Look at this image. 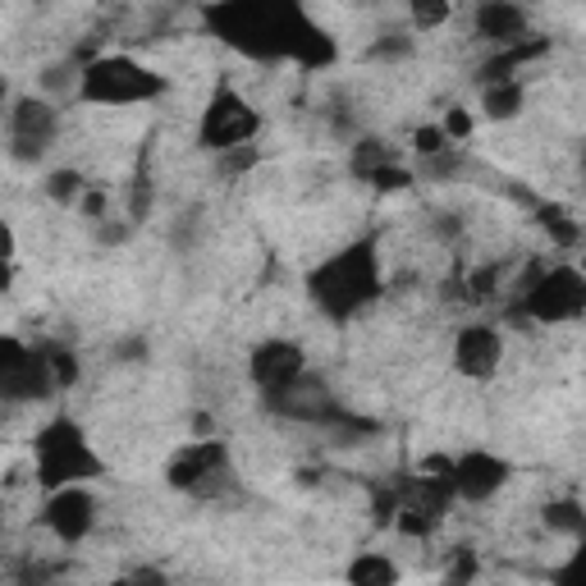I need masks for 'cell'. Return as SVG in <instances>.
<instances>
[{
  "label": "cell",
  "instance_id": "1",
  "mask_svg": "<svg viewBox=\"0 0 586 586\" xmlns=\"http://www.w3.org/2000/svg\"><path fill=\"white\" fill-rule=\"evenodd\" d=\"M308 294H312V302L325 317H335V321L358 317L367 302L380 294V266H376L371 243H353V248L340 252V257L321 262L308 275Z\"/></svg>",
  "mask_w": 586,
  "mask_h": 586
},
{
  "label": "cell",
  "instance_id": "2",
  "mask_svg": "<svg viewBox=\"0 0 586 586\" xmlns=\"http://www.w3.org/2000/svg\"><path fill=\"white\" fill-rule=\"evenodd\" d=\"M165 92V79L157 69L138 65L134 56H96L79 73V96L92 106H142Z\"/></svg>",
  "mask_w": 586,
  "mask_h": 586
},
{
  "label": "cell",
  "instance_id": "3",
  "mask_svg": "<svg viewBox=\"0 0 586 586\" xmlns=\"http://www.w3.org/2000/svg\"><path fill=\"white\" fill-rule=\"evenodd\" d=\"M101 476V458L92 453L88 436L73 422H50L42 436H37V481L50 491H65V486H83V481Z\"/></svg>",
  "mask_w": 586,
  "mask_h": 586
},
{
  "label": "cell",
  "instance_id": "4",
  "mask_svg": "<svg viewBox=\"0 0 586 586\" xmlns=\"http://www.w3.org/2000/svg\"><path fill=\"white\" fill-rule=\"evenodd\" d=\"M522 312L537 325H564L586 312V271L582 266H550L527 285Z\"/></svg>",
  "mask_w": 586,
  "mask_h": 586
},
{
  "label": "cell",
  "instance_id": "5",
  "mask_svg": "<svg viewBox=\"0 0 586 586\" xmlns=\"http://www.w3.org/2000/svg\"><path fill=\"white\" fill-rule=\"evenodd\" d=\"M170 486L197 495V499H216L220 491L234 486V468H229V449L220 440H193L170 458Z\"/></svg>",
  "mask_w": 586,
  "mask_h": 586
},
{
  "label": "cell",
  "instance_id": "6",
  "mask_svg": "<svg viewBox=\"0 0 586 586\" xmlns=\"http://www.w3.org/2000/svg\"><path fill=\"white\" fill-rule=\"evenodd\" d=\"M262 129V115L248 106V101L234 92V88H220L211 101H207V111H202V124H197V142L207 147V151H239L248 147L252 138H257Z\"/></svg>",
  "mask_w": 586,
  "mask_h": 586
},
{
  "label": "cell",
  "instance_id": "7",
  "mask_svg": "<svg viewBox=\"0 0 586 586\" xmlns=\"http://www.w3.org/2000/svg\"><path fill=\"white\" fill-rule=\"evenodd\" d=\"M56 390H60V376H56L50 353H33L19 340L0 344V394H5L10 403H37V399L56 394Z\"/></svg>",
  "mask_w": 586,
  "mask_h": 586
},
{
  "label": "cell",
  "instance_id": "8",
  "mask_svg": "<svg viewBox=\"0 0 586 586\" xmlns=\"http://www.w3.org/2000/svg\"><path fill=\"white\" fill-rule=\"evenodd\" d=\"M5 134H10L14 161H42L50 151V142H56V134H60V115L42 96H19L10 106Z\"/></svg>",
  "mask_w": 586,
  "mask_h": 586
},
{
  "label": "cell",
  "instance_id": "9",
  "mask_svg": "<svg viewBox=\"0 0 586 586\" xmlns=\"http://www.w3.org/2000/svg\"><path fill=\"white\" fill-rule=\"evenodd\" d=\"M449 495H453V481H440V476H413L407 481L399 504H394L403 537H430L445 518Z\"/></svg>",
  "mask_w": 586,
  "mask_h": 586
},
{
  "label": "cell",
  "instance_id": "10",
  "mask_svg": "<svg viewBox=\"0 0 586 586\" xmlns=\"http://www.w3.org/2000/svg\"><path fill=\"white\" fill-rule=\"evenodd\" d=\"M248 371L266 399H279V394H289L298 380H308V358H302V348L294 340H266L252 348Z\"/></svg>",
  "mask_w": 586,
  "mask_h": 586
},
{
  "label": "cell",
  "instance_id": "11",
  "mask_svg": "<svg viewBox=\"0 0 586 586\" xmlns=\"http://www.w3.org/2000/svg\"><path fill=\"white\" fill-rule=\"evenodd\" d=\"M42 522L56 541L65 545H79L88 541V531L96 527V499L83 486H65V491H50L46 508H42Z\"/></svg>",
  "mask_w": 586,
  "mask_h": 586
},
{
  "label": "cell",
  "instance_id": "12",
  "mask_svg": "<svg viewBox=\"0 0 586 586\" xmlns=\"http://www.w3.org/2000/svg\"><path fill=\"white\" fill-rule=\"evenodd\" d=\"M508 463L491 449H468L463 458H453V495L468 504H486L491 495L504 491Z\"/></svg>",
  "mask_w": 586,
  "mask_h": 586
},
{
  "label": "cell",
  "instance_id": "13",
  "mask_svg": "<svg viewBox=\"0 0 586 586\" xmlns=\"http://www.w3.org/2000/svg\"><path fill=\"white\" fill-rule=\"evenodd\" d=\"M504 363V340L495 325H463L453 340V367L468 380H491Z\"/></svg>",
  "mask_w": 586,
  "mask_h": 586
},
{
  "label": "cell",
  "instance_id": "14",
  "mask_svg": "<svg viewBox=\"0 0 586 586\" xmlns=\"http://www.w3.org/2000/svg\"><path fill=\"white\" fill-rule=\"evenodd\" d=\"M476 33L495 42V46H518L527 37V10L504 5V0H491V5H476Z\"/></svg>",
  "mask_w": 586,
  "mask_h": 586
},
{
  "label": "cell",
  "instance_id": "15",
  "mask_svg": "<svg viewBox=\"0 0 586 586\" xmlns=\"http://www.w3.org/2000/svg\"><path fill=\"white\" fill-rule=\"evenodd\" d=\"M348 586H399V564L386 554H358L348 564Z\"/></svg>",
  "mask_w": 586,
  "mask_h": 586
},
{
  "label": "cell",
  "instance_id": "16",
  "mask_svg": "<svg viewBox=\"0 0 586 586\" xmlns=\"http://www.w3.org/2000/svg\"><path fill=\"white\" fill-rule=\"evenodd\" d=\"M481 111H486V119H514L522 111V88L514 79L486 83V92H481Z\"/></svg>",
  "mask_w": 586,
  "mask_h": 586
},
{
  "label": "cell",
  "instance_id": "17",
  "mask_svg": "<svg viewBox=\"0 0 586 586\" xmlns=\"http://www.w3.org/2000/svg\"><path fill=\"white\" fill-rule=\"evenodd\" d=\"M545 527L559 531V537H586V508L573 499H554L545 504Z\"/></svg>",
  "mask_w": 586,
  "mask_h": 586
},
{
  "label": "cell",
  "instance_id": "18",
  "mask_svg": "<svg viewBox=\"0 0 586 586\" xmlns=\"http://www.w3.org/2000/svg\"><path fill=\"white\" fill-rule=\"evenodd\" d=\"M390 165H394V151L386 142H358V151H353V174H363V180H376Z\"/></svg>",
  "mask_w": 586,
  "mask_h": 586
},
{
  "label": "cell",
  "instance_id": "19",
  "mask_svg": "<svg viewBox=\"0 0 586 586\" xmlns=\"http://www.w3.org/2000/svg\"><path fill=\"white\" fill-rule=\"evenodd\" d=\"M46 193L56 197L60 207H73V202L83 197V174H79V170H56V174L46 180Z\"/></svg>",
  "mask_w": 586,
  "mask_h": 586
},
{
  "label": "cell",
  "instance_id": "20",
  "mask_svg": "<svg viewBox=\"0 0 586 586\" xmlns=\"http://www.w3.org/2000/svg\"><path fill=\"white\" fill-rule=\"evenodd\" d=\"M417 157H426V161H436V157H445V151H453V142H449V134L440 129V124H426V129H417Z\"/></svg>",
  "mask_w": 586,
  "mask_h": 586
},
{
  "label": "cell",
  "instance_id": "21",
  "mask_svg": "<svg viewBox=\"0 0 586 586\" xmlns=\"http://www.w3.org/2000/svg\"><path fill=\"white\" fill-rule=\"evenodd\" d=\"M554 586H586V545L573 550V559L554 573Z\"/></svg>",
  "mask_w": 586,
  "mask_h": 586
},
{
  "label": "cell",
  "instance_id": "22",
  "mask_svg": "<svg viewBox=\"0 0 586 586\" xmlns=\"http://www.w3.org/2000/svg\"><path fill=\"white\" fill-rule=\"evenodd\" d=\"M440 129L449 134V142H463V138H468V134L476 129V119H472V115H468L463 106H453V111L445 115V124H440Z\"/></svg>",
  "mask_w": 586,
  "mask_h": 586
},
{
  "label": "cell",
  "instance_id": "23",
  "mask_svg": "<svg viewBox=\"0 0 586 586\" xmlns=\"http://www.w3.org/2000/svg\"><path fill=\"white\" fill-rule=\"evenodd\" d=\"M407 19H413L417 28H440L449 19V5H407Z\"/></svg>",
  "mask_w": 586,
  "mask_h": 586
},
{
  "label": "cell",
  "instance_id": "24",
  "mask_svg": "<svg viewBox=\"0 0 586 586\" xmlns=\"http://www.w3.org/2000/svg\"><path fill=\"white\" fill-rule=\"evenodd\" d=\"M472 577H476V559H472V554L463 550V554H458V559H453V573H449V586H468Z\"/></svg>",
  "mask_w": 586,
  "mask_h": 586
},
{
  "label": "cell",
  "instance_id": "25",
  "mask_svg": "<svg viewBox=\"0 0 586 586\" xmlns=\"http://www.w3.org/2000/svg\"><path fill=\"white\" fill-rule=\"evenodd\" d=\"M129 577H134V586H170L161 568H138V573H129Z\"/></svg>",
  "mask_w": 586,
  "mask_h": 586
},
{
  "label": "cell",
  "instance_id": "26",
  "mask_svg": "<svg viewBox=\"0 0 586 586\" xmlns=\"http://www.w3.org/2000/svg\"><path fill=\"white\" fill-rule=\"evenodd\" d=\"M111 586H134V577H119V582H111Z\"/></svg>",
  "mask_w": 586,
  "mask_h": 586
},
{
  "label": "cell",
  "instance_id": "27",
  "mask_svg": "<svg viewBox=\"0 0 586 586\" xmlns=\"http://www.w3.org/2000/svg\"><path fill=\"white\" fill-rule=\"evenodd\" d=\"M582 271H586V266H582Z\"/></svg>",
  "mask_w": 586,
  "mask_h": 586
}]
</instances>
